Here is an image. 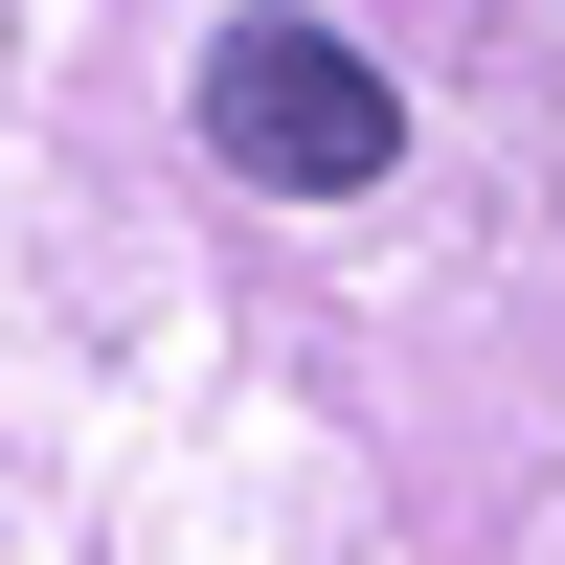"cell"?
I'll list each match as a JSON object with an SVG mask.
<instances>
[{
  "instance_id": "cell-1",
  "label": "cell",
  "mask_w": 565,
  "mask_h": 565,
  "mask_svg": "<svg viewBox=\"0 0 565 565\" xmlns=\"http://www.w3.org/2000/svg\"><path fill=\"white\" fill-rule=\"evenodd\" d=\"M204 159H249L271 204H362V181L407 159V90L362 68L340 23H295V0H249V23L204 45Z\"/></svg>"
}]
</instances>
